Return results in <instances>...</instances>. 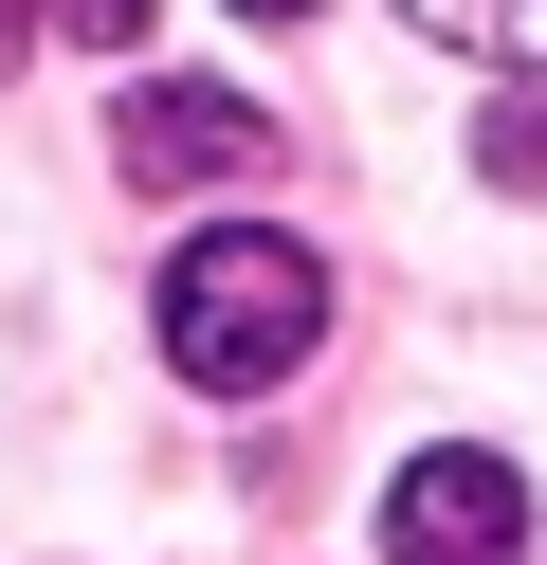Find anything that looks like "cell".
I'll return each instance as SVG.
<instances>
[{
	"label": "cell",
	"mask_w": 547,
	"mask_h": 565,
	"mask_svg": "<svg viewBox=\"0 0 547 565\" xmlns=\"http://www.w3.org/2000/svg\"><path fill=\"white\" fill-rule=\"evenodd\" d=\"M238 19H311V0H238Z\"/></svg>",
	"instance_id": "cell-8"
},
{
	"label": "cell",
	"mask_w": 547,
	"mask_h": 565,
	"mask_svg": "<svg viewBox=\"0 0 547 565\" xmlns=\"http://www.w3.org/2000/svg\"><path fill=\"white\" fill-rule=\"evenodd\" d=\"M19 38H36V0H0V74H19Z\"/></svg>",
	"instance_id": "cell-7"
},
{
	"label": "cell",
	"mask_w": 547,
	"mask_h": 565,
	"mask_svg": "<svg viewBox=\"0 0 547 565\" xmlns=\"http://www.w3.org/2000/svg\"><path fill=\"white\" fill-rule=\"evenodd\" d=\"M255 147H274V128H255L238 92H201V74H165V92H128V128H109V164H128V183H238Z\"/></svg>",
	"instance_id": "cell-3"
},
{
	"label": "cell",
	"mask_w": 547,
	"mask_h": 565,
	"mask_svg": "<svg viewBox=\"0 0 547 565\" xmlns=\"http://www.w3.org/2000/svg\"><path fill=\"white\" fill-rule=\"evenodd\" d=\"M55 19H73L92 55H128V38H146V0H55Z\"/></svg>",
	"instance_id": "cell-6"
},
{
	"label": "cell",
	"mask_w": 547,
	"mask_h": 565,
	"mask_svg": "<svg viewBox=\"0 0 547 565\" xmlns=\"http://www.w3.org/2000/svg\"><path fill=\"white\" fill-rule=\"evenodd\" d=\"M474 164H493V183H547V92H511V110L474 128Z\"/></svg>",
	"instance_id": "cell-5"
},
{
	"label": "cell",
	"mask_w": 547,
	"mask_h": 565,
	"mask_svg": "<svg viewBox=\"0 0 547 565\" xmlns=\"http://www.w3.org/2000/svg\"><path fill=\"white\" fill-rule=\"evenodd\" d=\"M311 329H328V256H311V237H274V220H201V237L165 256V365L219 383V402L292 383V365H311Z\"/></svg>",
	"instance_id": "cell-1"
},
{
	"label": "cell",
	"mask_w": 547,
	"mask_h": 565,
	"mask_svg": "<svg viewBox=\"0 0 547 565\" xmlns=\"http://www.w3.org/2000/svg\"><path fill=\"white\" fill-rule=\"evenodd\" d=\"M420 38H456V55H547V0H401Z\"/></svg>",
	"instance_id": "cell-4"
},
{
	"label": "cell",
	"mask_w": 547,
	"mask_h": 565,
	"mask_svg": "<svg viewBox=\"0 0 547 565\" xmlns=\"http://www.w3.org/2000/svg\"><path fill=\"white\" fill-rule=\"evenodd\" d=\"M383 547L401 565H511L529 547V475H511V456H401V492H383Z\"/></svg>",
	"instance_id": "cell-2"
}]
</instances>
